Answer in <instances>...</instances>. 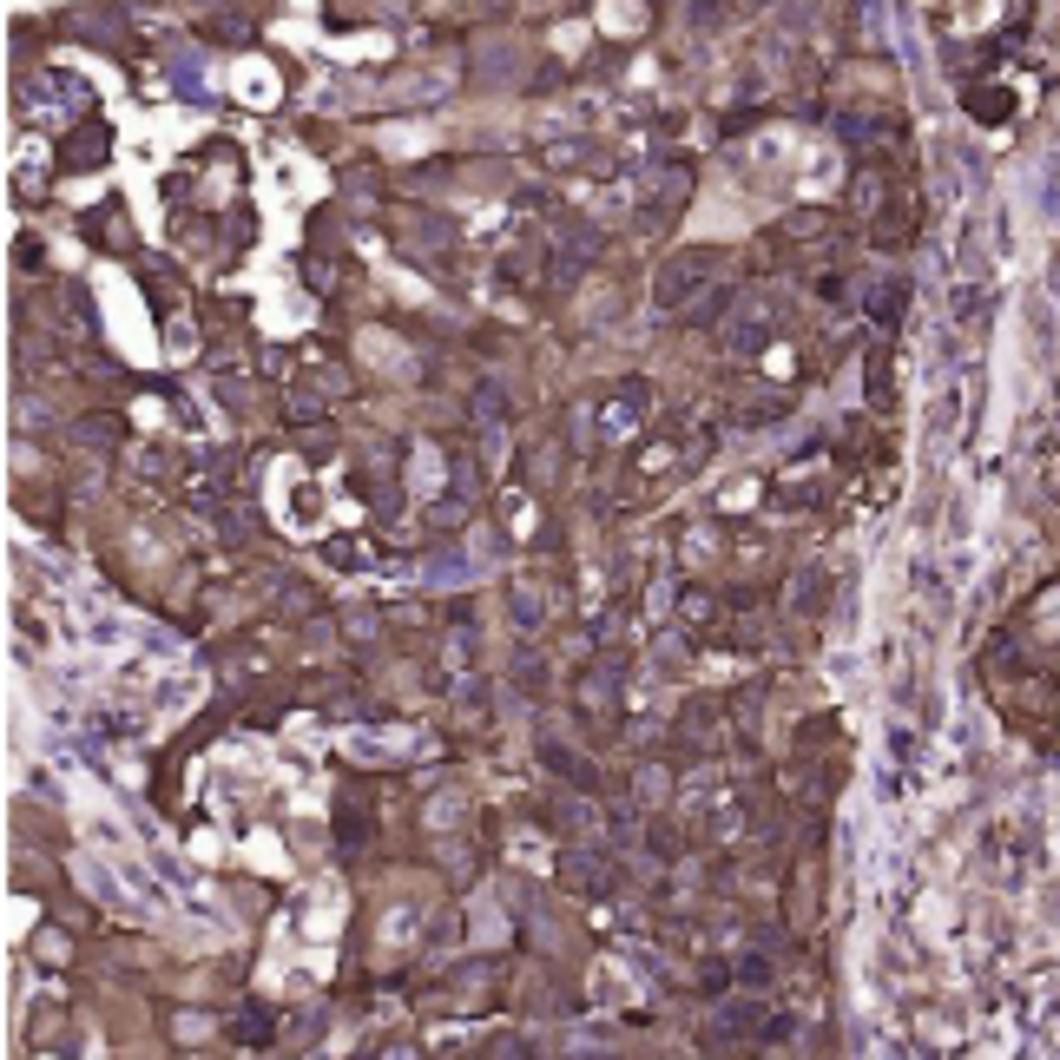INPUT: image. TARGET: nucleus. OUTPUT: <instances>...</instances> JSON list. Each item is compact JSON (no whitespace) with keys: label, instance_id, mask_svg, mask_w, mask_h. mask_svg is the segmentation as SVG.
<instances>
[{"label":"nucleus","instance_id":"2","mask_svg":"<svg viewBox=\"0 0 1060 1060\" xmlns=\"http://www.w3.org/2000/svg\"><path fill=\"white\" fill-rule=\"evenodd\" d=\"M646 409H652V389L639 376H626L613 389V396L600 402V415H593V428H600V442H626L639 422H646Z\"/></svg>","mask_w":1060,"mask_h":1060},{"label":"nucleus","instance_id":"14","mask_svg":"<svg viewBox=\"0 0 1060 1060\" xmlns=\"http://www.w3.org/2000/svg\"><path fill=\"white\" fill-rule=\"evenodd\" d=\"M738 981L744 988H764V981H771V962H764V955H738Z\"/></svg>","mask_w":1060,"mask_h":1060},{"label":"nucleus","instance_id":"1","mask_svg":"<svg viewBox=\"0 0 1060 1060\" xmlns=\"http://www.w3.org/2000/svg\"><path fill=\"white\" fill-rule=\"evenodd\" d=\"M725 251H712V244H698V251H679L672 257V264L659 270V284H652V297L665 303V310H685V303L698 297V290H705V277H712V264Z\"/></svg>","mask_w":1060,"mask_h":1060},{"label":"nucleus","instance_id":"5","mask_svg":"<svg viewBox=\"0 0 1060 1060\" xmlns=\"http://www.w3.org/2000/svg\"><path fill=\"white\" fill-rule=\"evenodd\" d=\"M791 409H797L791 396H751V402H738V409H731V422H738V428H764V422H784Z\"/></svg>","mask_w":1060,"mask_h":1060},{"label":"nucleus","instance_id":"9","mask_svg":"<svg viewBox=\"0 0 1060 1060\" xmlns=\"http://www.w3.org/2000/svg\"><path fill=\"white\" fill-rule=\"evenodd\" d=\"M968 106H975V119H988V126H995V119H1008V93H995V86H975V93H968Z\"/></svg>","mask_w":1060,"mask_h":1060},{"label":"nucleus","instance_id":"11","mask_svg":"<svg viewBox=\"0 0 1060 1060\" xmlns=\"http://www.w3.org/2000/svg\"><path fill=\"white\" fill-rule=\"evenodd\" d=\"M823 231H830L823 211H791V218H784V238H823Z\"/></svg>","mask_w":1060,"mask_h":1060},{"label":"nucleus","instance_id":"16","mask_svg":"<svg viewBox=\"0 0 1060 1060\" xmlns=\"http://www.w3.org/2000/svg\"><path fill=\"white\" fill-rule=\"evenodd\" d=\"M461 514H468V507H461V501H435V507H428V527H455Z\"/></svg>","mask_w":1060,"mask_h":1060},{"label":"nucleus","instance_id":"15","mask_svg":"<svg viewBox=\"0 0 1060 1060\" xmlns=\"http://www.w3.org/2000/svg\"><path fill=\"white\" fill-rule=\"evenodd\" d=\"M270 1028H277L270 1014H244V1021H238L231 1034H238V1041H270Z\"/></svg>","mask_w":1060,"mask_h":1060},{"label":"nucleus","instance_id":"4","mask_svg":"<svg viewBox=\"0 0 1060 1060\" xmlns=\"http://www.w3.org/2000/svg\"><path fill=\"white\" fill-rule=\"evenodd\" d=\"M764 1021H771V1014H764V1001H725V1008H718V1041H751V1034H764Z\"/></svg>","mask_w":1060,"mask_h":1060},{"label":"nucleus","instance_id":"10","mask_svg":"<svg viewBox=\"0 0 1060 1060\" xmlns=\"http://www.w3.org/2000/svg\"><path fill=\"white\" fill-rule=\"evenodd\" d=\"M119 428H126V422H119V415H86V422H80V442L106 448V442H119Z\"/></svg>","mask_w":1060,"mask_h":1060},{"label":"nucleus","instance_id":"13","mask_svg":"<svg viewBox=\"0 0 1060 1060\" xmlns=\"http://www.w3.org/2000/svg\"><path fill=\"white\" fill-rule=\"evenodd\" d=\"M284 613H290V619L317 613V593H310V586H303V580H290V593H284Z\"/></svg>","mask_w":1060,"mask_h":1060},{"label":"nucleus","instance_id":"6","mask_svg":"<svg viewBox=\"0 0 1060 1060\" xmlns=\"http://www.w3.org/2000/svg\"><path fill=\"white\" fill-rule=\"evenodd\" d=\"M850 211H856V218H883V172H876V165H863V172H856Z\"/></svg>","mask_w":1060,"mask_h":1060},{"label":"nucleus","instance_id":"8","mask_svg":"<svg viewBox=\"0 0 1060 1060\" xmlns=\"http://www.w3.org/2000/svg\"><path fill=\"white\" fill-rule=\"evenodd\" d=\"M725 310H731V290H725V284H718V290H705V297H692V303H685V317H692L698 330H705V323H718V317H725Z\"/></svg>","mask_w":1060,"mask_h":1060},{"label":"nucleus","instance_id":"12","mask_svg":"<svg viewBox=\"0 0 1060 1060\" xmlns=\"http://www.w3.org/2000/svg\"><path fill=\"white\" fill-rule=\"evenodd\" d=\"M902 303H909V284H883L876 290V323H896Z\"/></svg>","mask_w":1060,"mask_h":1060},{"label":"nucleus","instance_id":"3","mask_svg":"<svg viewBox=\"0 0 1060 1060\" xmlns=\"http://www.w3.org/2000/svg\"><path fill=\"white\" fill-rule=\"evenodd\" d=\"M106 145H112L106 119H86V126H73L60 139V165H66V172H93V165L106 159Z\"/></svg>","mask_w":1060,"mask_h":1060},{"label":"nucleus","instance_id":"7","mask_svg":"<svg viewBox=\"0 0 1060 1060\" xmlns=\"http://www.w3.org/2000/svg\"><path fill=\"white\" fill-rule=\"evenodd\" d=\"M540 758L554 764L560 777H573V784H580V791H593V784H600V771H593V764H580V758H567V751H560V744H540Z\"/></svg>","mask_w":1060,"mask_h":1060}]
</instances>
